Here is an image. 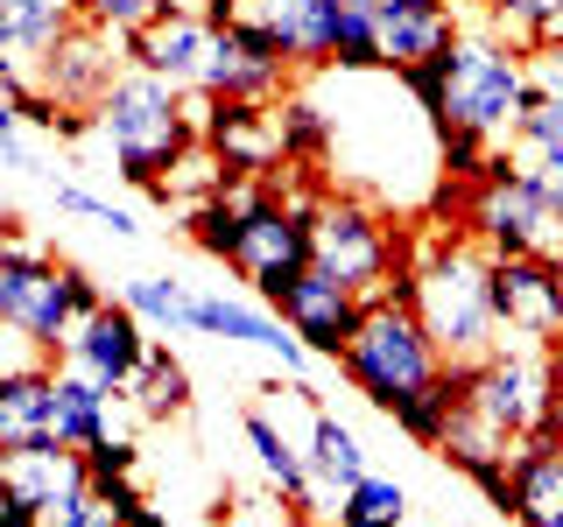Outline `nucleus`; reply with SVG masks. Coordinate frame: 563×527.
Returning a JSON list of instances; mask_svg holds the SVG:
<instances>
[{
	"mask_svg": "<svg viewBox=\"0 0 563 527\" xmlns=\"http://www.w3.org/2000/svg\"><path fill=\"white\" fill-rule=\"evenodd\" d=\"M331 520H339V527H401V520H409V492H401L395 479H374V471H366L360 485L339 492Z\"/></svg>",
	"mask_w": 563,
	"mask_h": 527,
	"instance_id": "obj_27",
	"label": "nucleus"
},
{
	"mask_svg": "<svg viewBox=\"0 0 563 527\" xmlns=\"http://www.w3.org/2000/svg\"><path fill=\"white\" fill-rule=\"evenodd\" d=\"M211 49H219V29H211L198 8H169L163 22H148L141 35H128V64L169 78L176 92H205Z\"/></svg>",
	"mask_w": 563,
	"mask_h": 527,
	"instance_id": "obj_13",
	"label": "nucleus"
},
{
	"mask_svg": "<svg viewBox=\"0 0 563 527\" xmlns=\"http://www.w3.org/2000/svg\"><path fill=\"white\" fill-rule=\"evenodd\" d=\"M493 316H500V338L556 345L563 338V268L550 254L493 260Z\"/></svg>",
	"mask_w": 563,
	"mask_h": 527,
	"instance_id": "obj_10",
	"label": "nucleus"
},
{
	"mask_svg": "<svg viewBox=\"0 0 563 527\" xmlns=\"http://www.w3.org/2000/svg\"><path fill=\"white\" fill-rule=\"evenodd\" d=\"M268 310L296 330V338H303L310 359H331V366H339V351L352 345V330H360V316H366V295L345 289L331 268H317V260H310L296 281H282V289L268 295Z\"/></svg>",
	"mask_w": 563,
	"mask_h": 527,
	"instance_id": "obj_9",
	"label": "nucleus"
},
{
	"mask_svg": "<svg viewBox=\"0 0 563 527\" xmlns=\"http://www.w3.org/2000/svg\"><path fill=\"white\" fill-rule=\"evenodd\" d=\"M465 415L486 422L500 444H521L550 422V345L500 338L486 359H465Z\"/></svg>",
	"mask_w": 563,
	"mask_h": 527,
	"instance_id": "obj_8",
	"label": "nucleus"
},
{
	"mask_svg": "<svg viewBox=\"0 0 563 527\" xmlns=\"http://www.w3.org/2000/svg\"><path fill=\"white\" fill-rule=\"evenodd\" d=\"M486 35H500L507 49L536 57V49L563 43V0H486Z\"/></svg>",
	"mask_w": 563,
	"mask_h": 527,
	"instance_id": "obj_24",
	"label": "nucleus"
},
{
	"mask_svg": "<svg viewBox=\"0 0 563 527\" xmlns=\"http://www.w3.org/2000/svg\"><path fill=\"white\" fill-rule=\"evenodd\" d=\"M148 345H155V330L141 324L128 303H99V310L64 338L57 359L78 366V373H92L106 394H128V380L141 373V359H148Z\"/></svg>",
	"mask_w": 563,
	"mask_h": 527,
	"instance_id": "obj_12",
	"label": "nucleus"
},
{
	"mask_svg": "<svg viewBox=\"0 0 563 527\" xmlns=\"http://www.w3.org/2000/svg\"><path fill=\"white\" fill-rule=\"evenodd\" d=\"M78 22H85L78 0H0V49L35 70Z\"/></svg>",
	"mask_w": 563,
	"mask_h": 527,
	"instance_id": "obj_19",
	"label": "nucleus"
},
{
	"mask_svg": "<svg viewBox=\"0 0 563 527\" xmlns=\"http://www.w3.org/2000/svg\"><path fill=\"white\" fill-rule=\"evenodd\" d=\"M339 373L360 401H374L380 415H395L401 401H416L422 386L444 373V351H437V338L422 330L416 310L374 295L366 316H360V330H352V345L339 351Z\"/></svg>",
	"mask_w": 563,
	"mask_h": 527,
	"instance_id": "obj_5",
	"label": "nucleus"
},
{
	"mask_svg": "<svg viewBox=\"0 0 563 527\" xmlns=\"http://www.w3.org/2000/svg\"><path fill=\"white\" fill-rule=\"evenodd\" d=\"M120 527H169V520L155 514V506H134V514H120Z\"/></svg>",
	"mask_w": 563,
	"mask_h": 527,
	"instance_id": "obj_36",
	"label": "nucleus"
},
{
	"mask_svg": "<svg viewBox=\"0 0 563 527\" xmlns=\"http://www.w3.org/2000/svg\"><path fill=\"white\" fill-rule=\"evenodd\" d=\"M99 141L113 148V169L120 183H134L141 198H148L155 183H169V169L184 162L190 148H198V120H190V92H176L169 78H155V70H120L113 92L99 105Z\"/></svg>",
	"mask_w": 563,
	"mask_h": 527,
	"instance_id": "obj_1",
	"label": "nucleus"
},
{
	"mask_svg": "<svg viewBox=\"0 0 563 527\" xmlns=\"http://www.w3.org/2000/svg\"><path fill=\"white\" fill-rule=\"evenodd\" d=\"M550 429L563 436V345H550Z\"/></svg>",
	"mask_w": 563,
	"mask_h": 527,
	"instance_id": "obj_35",
	"label": "nucleus"
},
{
	"mask_svg": "<svg viewBox=\"0 0 563 527\" xmlns=\"http://www.w3.org/2000/svg\"><path fill=\"white\" fill-rule=\"evenodd\" d=\"M29 85H35V70H29L22 57H8V49H0V92H8V99H22Z\"/></svg>",
	"mask_w": 563,
	"mask_h": 527,
	"instance_id": "obj_34",
	"label": "nucleus"
},
{
	"mask_svg": "<svg viewBox=\"0 0 563 527\" xmlns=\"http://www.w3.org/2000/svg\"><path fill=\"white\" fill-rule=\"evenodd\" d=\"M310 254H317V268H331L345 289H360L366 303H374V295H387L395 268L409 260V239H401L366 198L324 190L317 211H310Z\"/></svg>",
	"mask_w": 563,
	"mask_h": 527,
	"instance_id": "obj_7",
	"label": "nucleus"
},
{
	"mask_svg": "<svg viewBox=\"0 0 563 527\" xmlns=\"http://www.w3.org/2000/svg\"><path fill=\"white\" fill-rule=\"evenodd\" d=\"M120 70H128V35H113V29H99V22H78L43 64H35V92H49L57 105H85V113H92V105L113 92Z\"/></svg>",
	"mask_w": 563,
	"mask_h": 527,
	"instance_id": "obj_11",
	"label": "nucleus"
},
{
	"mask_svg": "<svg viewBox=\"0 0 563 527\" xmlns=\"http://www.w3.org/2000/svg\"><path fill=\"white\" fill-rule=\"evenodd\" d=\"M409 274H416V316H422V330L437 338L444 359H486V351L500 345L493 254L472 233L409 246Z\"/></svg>",
	"mask_w": 563,
	"mask_h": 527,
	"instance_id": "obj_2",
	"label": "nucleus"
},
{
	"mask_svg": "<svg viewBox=\"0 0 563 527\" xmlns=\"http://www.w3.org/2000/svg\"><path fill=\"white\" fill-rule=\"evenodd\" d=\"M106 303V289L78 260H57L49 246H35L22 233L0 239V324H14L29 345H43L49 359L64 351V338Z\"/></svg>",
	"mask_w": 563,
	"mask_h": 527,
	"instance_id": "obj_4",
	"label": "nucleus"
},
{
	"mask_svg": "<svg viewBox=\"0 0 563 527\" xmlns=\"http://www.w3.org/2000/svg\"><path fill=\"white\" fill-rule=\"evenodd\" d=\"M176 0H85V22L113 29V35H141L148 22H163Z\"/></svg>",
	"mask_w": 563,
	"mask_h": 527,
	"instance_id": "obj_30",
	"label": "nucleus"
},
{
	"mask_svg": "<svg viewBox=\"0 0 563 527\" xmlns=\"http://www.w3.org/2000/svg\"><path fill=\"white\" fill-rule=\"evenodd\" d=\"M78 485H92L85 479V450H70V444H22V450H0V492L8 500H22V506H35V514H57V506L70 500Z\"/></svg>",
	"mask_w": 563,
	"mask_h": 527,
	"instance_id": "obj_15",
	"label": "nucleus"
},
{
	"mask_svg": "<svg viewBox=\"0 0 563 527\" xmlns=\"http://www.w3.org/2000/svg\"><path fill=\"white\" fill-rule=\"evenodd\" d=\"M303 457H310V471H317V479H324L331 492H345V485H360V479H366V450H360V436H352L345 422L324 408V401H310V444H303Z\"/></svg>",
	"mask_w": 563,
	"mask_h": 527,
	"instance_id": "obj_25",
	"label": "nucleus"
},
{
	"mask_svg": "<svg viewBox=\"0 0 563 527\" xmlns=\"http://www.w3.org/2000/svg\"><path fill=\"white\" fill-rule=\"evenodd\" d=\"M507 520L515 527H563V436L542 422L507 450Z\"/></svg>",
	"mask_w": 563,
	"mask_h": 527,
	"instance_id": "obj_14",
	"label": "nucleus"
},
{
	"mask_svg": "<svg viewBox=\"0 0 563 527\" xmlns=\"http://www.w3.org/2000/svg\"><path fill=\"white\" fill-rule=\"evenodd\" d=\"M8 233H22V218H14V211L0 204V239H8Z\"/></svg>",
	"mask_w": 563,
	"mask_h": 527,
	"instance_id": "obj_37",
	"label": "nucleus"
},
{
	"mask_svg": "<svg viewBox=\"0 0 563 527\" xmlns=\"http://www.w3.org/2000/svg\"><path fill=\"white\" fill-rule=\"evenodd\" d=\"M120 303H128L155 338H184V330H198V289L176 281V274H128Z\"/></svg>",
	"mask_w": 563,
	"mask_h": 527,
	"instance_id": "obj_23",
	"label": "nucleus"
},
{
	"mask_svg": "<svg viewBox=\"0 0 563 527\" xmlns=\"http://www.w3.org/2000/svg\"><path fill=\"white\" fill-rule=\"evenodd\" d=\"M128 408L141 415V422H176V415H190V373H184V359L155 338L148 345V359H141V373L128 380Z\"/></svg>",
	"mask_w": 563,
	"mask_h": 527,
	"instance_id": "obj_22",
	"label": "nucleus"
},
{
	"mask_svg": "<svg viewBox=\"0 0 563 527\" xmlns=\"http://www.w3.org/2000/svg\"><path fill=\"white\" fill-rule=\"evenodd\" d=\"M457 225H465L493 260H515V254H550L556 233H563V211H556L550 190H542L536 176L500 148L486 183L457 198Z\"/></svg>",
	"mask_w": 563,
	"mask_h": 527,
	"instance_id": "obj_6",
	"label": "nucleus"
},
{
	"mask_svg": "<svg viewBox=\"0 0 563 527\" xmlns=\"http://www.w3.org/2000/svg\"><path fill=\"white\" fill-rule=\"evenodd\" d=\"M240 429H246V444H254L261 471H268V479L282 485V500H289L296 514H310V506H317V471H310V457L289 444V429H282L268 408H246Z\"/></svg>",
	"mask_w": 563,
	"mask_h": 527,
	"instance_id": "obj_20",
	"label": "nucleus"
},
{
	"mask_svg": "<svg viewBox=\"0 0 563 527\" xmlns=\"http://www.w3.org/2000/svg\"><path fill=\"white\" fill-rule=\"evenodd\" d=\"M43 527H49V520H43Z\"/></svg>",
	"mask_w": 563,
	"mask_h": 527,
	"instance_id": "obj_39",
	"label": "nucleus"
},
{
	"mask_svg": "<svg viewBox=\"0 0 563 527\" xmlns=\"http://www.w3.org/2000/svg\"><path fill=\"white\" fill-rule=\"evenodd\" d=\"M29 366H49V351H43V345H29L14 324H0V386H8L14 373H29Z\"/></svg>",
	"mask_w": 563,
	"mask_h": 527,
	"instance_id": "obj_32",
	"label": "nucleus"
},
{
	"mask_svg": "<svg viewBox=\"0 0 563 527\" xmlns=\"http://www.w3.org/2000/svg\"><path fill=\"white\" fill-rule=\"evenodd\" d=\"M275 120H282V169H317L331 155V113L310 105L303 92H282Z\"/></svg>",
	"mask_w": 563,
	"mask_h": 527,
	"instance_id": "obj_26",
	"label": "nucleus"
},
{
	"mask_svg": "<svg viewBox=\"0 0 563 527\" xmlns=\"http://www.w3.org/2000/svg\"><path fill=\"white\" fill-rule=\"evenodd\" d=\"M550 260H556V268H563V233H556V246H550Z\"/></svg>",
	"mask_w": 563,
	"mask_h": 527,
	"instance_id": "obj_38",
	"label": "nucleus"
},
{
	"mask_svg": "<svg viewBox=\"0 0 563 527\" xmlns=\"http://www.w3.org/2000/svg\"><path fill=\"white\" fill-rule=\"evenodd\" d=\"M49 366H57V444L92 450L99 436H113V401L120 394H106L92 373H78V366H64V359H49Z\"/></svg>",
	"mask_w": 563,
	"mask_h": 527,
	"instance_id": "obj_21",
	"label": "nucleus"
},
{
	"mask_svg": "<svg viewBox=\"0 0 563 527\" xmlns=\"http://www.w3.org/2000/svg\"><path fill=\"white\" fill-rule=\"evenodd\" d=\"M57 436V366H29L0 386V450L49 444Z\"/></svg>",
	"mask_w": 563,
	"mask_h": 527,
	"instance_id": "obj_18",
	"label": "nucleus"
},
{
	"mask_svg": "<svg viewBox=\"0 0 563 527\" xmlns=\"http://www.w3.org/2000/svg\"><path fill=\"white\" fill-rule=\"evenodd\" d=\"M521 169L536 176V183L556 198V211H563V148H556V155H536V162H521Z\"/></svg>",
	"mask_w": 563,
	"mask_h": 527,
	"instance_id": "obj_33",
	"label": "nucleus"
},
{
	"mask_svg": "<svg viewBox=\"0 0 563 527\" xmlns=\"http://www.w3.org/2000/svg\"><path fill=\"white\" fill-rule=\"evenodd\" d=\"M198 338H225V345L275 351L289 373H303V366H310L303 338H296V330L282 324L268 303H240V295H225V289H205V295H198Z\"/></svg>",
	"mask_w": 563,
	"mask_h": 527,
	"instance_id": "obj_16",
	"label": "nucleus"
},
{
	"mask_svg": "<svg viewBox=\"0 0 563 527\" xmlns=\"http://www.w3.org/2000/svg\"><path fill=\"white\" fill-rule=\"evenodd\" d=\"M0 169H35L29 141H22V105L0 92Z\"/></svg>",
	"mask_w": 563,
	"mask_h": 527,
	"instance_id": "obj_31",
	"label": "nucleus"
},
{
	"mask_svg": "<svg viewBox=\"0 0 563 527\" xmlns=\"http://www.w3.org/2000/svg\"><path fill=\"white\" fill-rule=\"evenodd\" d=\"M374 14H380V57H387V70L444 57L457 35H465L457 0H374Z\"/></svg>",
	"mask_w": 563,
	"mask_h": 527,
	"instance_id": "obj_17",
	"label": "nucleus"
},
{
	"mask_svg": "<svg viewBox=\"0 0 563 527\" xmlns=\"http://www.w3.org/2000/svg\"><path fill=\"white\" fill-rule=\"evenodd\" d=\"M57 211H70V218H92V225H106L113 239H141V233H148V225H141L128 204H113V198H92L85 183H57Z\"/></svg>",
	"mask_w": 563,
	"mask_h": 527,
	"instance_id": "obj_29",
	"label": "nucleus"
},
{
	"mask_svg": "<svg viewBox=\"0 0 563 527\" xmlns=\"http://www.w3.org/2000/svg\"><path fill=\"white\" fill-rule=\"evenodd\" d=\"M331 70H387L374 0H339V49H331Z\"/></svg>",
	"mask_w": 563,
	"mask_h": 527,
	"instance_id": "obj_28",
	"label": "nucleus"
},
{
	"mask_svg": "<svg viewBox=\"0 0 563 527\" xmlns=\"http://www.w3.org/2000/svg\"><path fill=\"white\" fill-rule=\"evenodd\" d=\"M528 99H536V70H528L521 49H507L486 29H465L444 57V105L430 113V127H437V141L479 134L493 148H507V134L521 127Z\"/></svg>",
	"mask_w": 563,
	"mask_h": 527,
	"instance_id": "obj_3",
	"label": "nucleus"
}]
</instances>
